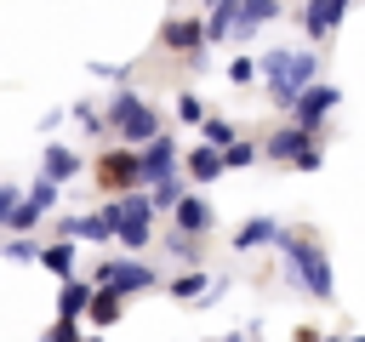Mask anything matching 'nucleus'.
I'll use <instances>...</instances> for the list:
<instances>
[{
  "label": "nucleus",
  "mask_w": 365,
  "mask_h": 342,
  "mask_svg": "<svg viewBox=\"0 0 365 342\" xmlns=\"http://www.w3.org/2000/svg\"><path fill=\"white\" fill-rule=\"evenodd\" d=\"M97 182H103V188H114V182H125V165H120V160H108V165L97 171Z\"/></svg>",
  "instance_id": "f257e3e1"
}]
</instances>
